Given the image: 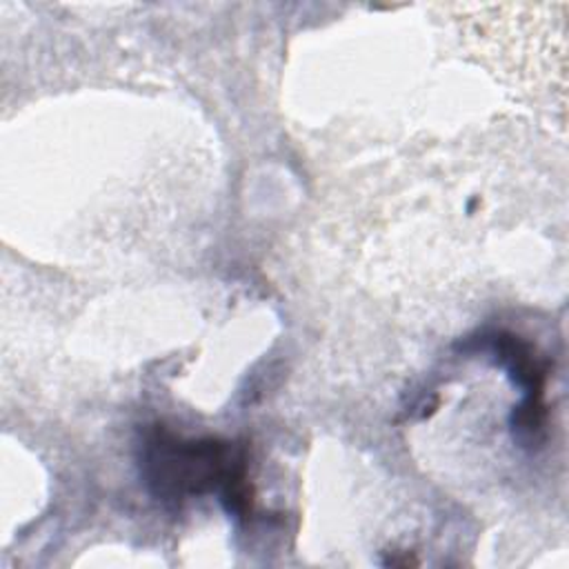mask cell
<instances>
[{
	"label": "cell",
	"mask_w": 569,
	"mask_h": 569,
	"mask_svg": "<svg viewBox=\"0 0 569 569\" xmlns=\"http://www.w3.org/2000/svg\"><path fill=\"white\" fill-rule=\"evenodd\" d=\"M465 351H485L502 365L513 385L522 389V402L511 413V431L513 440L520 447L533 449L542 440L545 433V378H547V360H542L536 349L522 338L509 331H482L478 336L467 338Z\"/></svg>",
	"instance_id": "cell-2"
},
{
	"label": "cell",
	"mask_w": 569,
	"mask_h": 569,
	"mask_svg": "<svg viewBox=\"0 0 569 569\" xmlns=\"http://www.w3.org/2000/svg\"><path fill=\"white\" fill-rule=\"evenodd\" d=\"M138 467L147 491L164 507L180 509L216 493L229 516L242 520L251 511L249 449L242 440L184 438L164 425H151L138 445Z\"/></svg>",
	"instance_id": "cell-1"
}]
</instances>
